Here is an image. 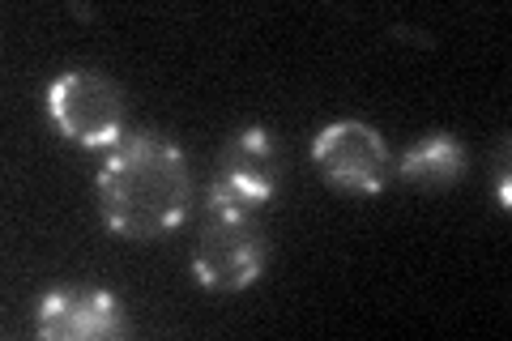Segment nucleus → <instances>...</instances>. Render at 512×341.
<instances>
[{
    "mask_svg": "<svg viewBox=\"0 0 512 341\" xmlns=\"http://www.w3.org/2000/svg\"><path fill=\"white\" fill-rule=\"evenodd\" d=\"M192 171L163 133H128L99 171L103 222L124 239H158L188 218Z\"/></svg>",
    "mask_w": 512,
    "mask_h": 341,
    "instance_id": "obj_1",
    "label": "nucleus"
},
{
    "mask_svg": "<svg viewBox=\"0 0 512 341\" xmlns=\"http://www.w3.org/2000/svg\"><path fill=\"white\" fill-rule=\"evenodd\" d=\"M312 158L329 184L359 192V197H376L389 184V150H384L376 128H367L359 120L329 124L312 141Z\"/></svg>",
    "mask_w": 512,
    "mask_h": 341,
    "instance_id": "obj_5",
    "label": "nucleus"
},
{
    "mask_svg": "<svg viewBox=\"0 0 512 341\" xmlns=\"http://www.w3.org/2000/svg\"><path fill=\"white\" fill-rule=\"evenodd\" d=\"M47 111H52L60 133L86 150L116 145L124 137V94L90 69L60 73L47 90Z\"/></svg>",
    "mask_w": 512,
    "mask_h": 341,
    "instance_id": "obj_3",
    "label": "nucleus"
},
{
    "mask_svg": "<svg viewBox=\"0 0 512 341\" xmlns=\"http://www.w3.org/2000/svg\"><path fill=\"white\" fill-rule=\"evenodd\" d=\"M406 184L419 188H448L466 175V145L448 133H431L423 141H414L402 154V167H397Z\"/></svg>",
    "mask_w": 512,
    "mask_h": 341,
    "instance_id": "obj_7",
    "label": "nucleus"
},
{
    "mask_svg": "<svg viewBox=\"0 0 512 341\" xmlns=\"http://www.w3.org/2000/svg\"><path fill=\"white\" fill-rule=\"evenodd\" d=\"M265 273V235L256 214L210 205L192 252V278L205 290H244Z\"/></svg>",
    "mask_w": 512,
    "mask_h": 341,
    "instance_id": "obj_2",
    "label": "nucleus"
},
{
    "mask_svg": "<svg viewBox=\"0 0 512 341\" xmlns=\"http://www.w3.org/2000/svg\"><path fill=\"white\" fill-rule=\"evenodd\" d=\"M39 333L52 341H99L128 333V320L107 290H52L39 303Z\"/></svg>",
    "mask_w": 512,
    "mask_h": 341,
    "instance_id": "obj_6",
    "label": "nucleus"
},
{
    "mask_svg": "<svg viewBox=\"0 0 512 341\" xmlns=\"http://www.w3.org/2000/svg\"><path fill=\"white\" fill-rule=\"evenodd\" d=\"M278 145L265 128H244L218 154V171L210 184V205L256 214L278 192Z\"/></svg>",
    "mask_w": 512,
    "mask_h": 341,
    "instance_id": "obj_4",
    "label": "nucleus"
}]
</instances>
